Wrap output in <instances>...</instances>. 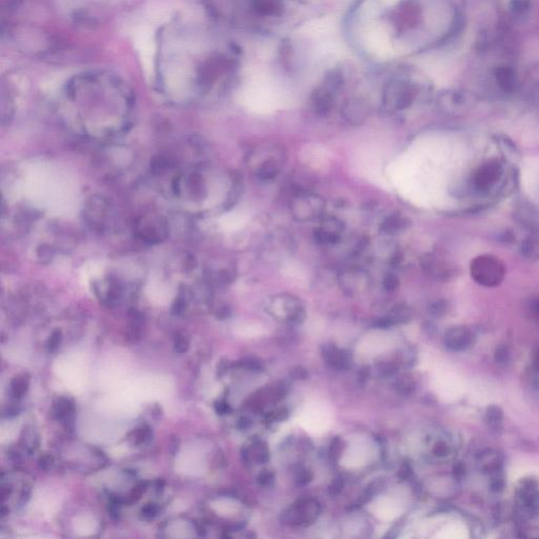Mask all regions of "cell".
<instances>
[{
  "mask_svg": "<svg viewBox=\"0 0 539 539\" xmlns=\"http://www.w3.org/2000/svg\"><path fill=\"white\" fill-rule=\"evenodd\" d=\"M470 274L478 285L485 288H495L504 281L506 266L497 256L480 255L471 261Z\"/></svg>",
  "mask_w": 539,
  "mask_h": 539,
  "instance_id": "obj_1",
  "label": "cell"
},
{
  "mask_svg": "<svg viewBox=\"0 0 539 539\" xmlns=\"http://www.w3.org/2000/svg\"><path fill=\"white\" fill-rule=\"evenodd\" d=\"M289 209L295 220L306 223L323 215L326 210V201L323 197L314 193H296L290 199Z\"/></svg>",
  "mask_w": 539,
  "mask_h": 539,
  "instance_id": "obj_2",
  "label": "cell"
},
{
  "mask_svg": "<svg viewBox=\"0 0 539 539\" xmlns=\"http://www.w3.org/2000/svg\"><path fill=\"white\" fill-rule=\"evenodd\" d=\"M343 83V79L340 73L333 72L328 75L323 85L315 89L311 100L317 115L326 116L330 113L334 105L335 96L341 89Z\"/></svg>",
  "mask_w": 539,
  "mask_h": 539,
  "instance_id": "obj_3",
  "label": "cell"
},
{
  "mask_svg": "<svg viewBox=\"0 0 539 539\" xmlns=\"http://www.w3.org/2000/svg\"><path fill=\"white\" fill-rule=\"evenodd\" d=\"M271 313L275 316L280 317L283 313V319L290 324H300L306 319L304 307L298 298L288 294H280L274 296L271 300L269 307Z\"/></svg>",
  "mask_w": 539,
  "mask_h": 539,
  "instance_id": "obj_4",
  "label": "cell"
},
{
  "mask_svg": "<svg viewBox=\"0 0 539 539\" xmlns=\"http://www.w3.org/2000/svg\"><path fill=\"white\" fill-rule=\"evenodd\" d=\"M415 92L405 81H394L384 91V102L389 108L403 111L413 104Z\"/></svg>",
  "mask_w": 539,
  "mask_h": 539,
  "instance_id": "obj_5",
  "label": "cell"
},
{
  "mask_svg": "<svg viewBox=\"0 0 539 539\" xmlns=\"http://www.w3.org/2000/svg\"><path fill=\"white\" fill-rule=\"evenodd\" d=\"M504 173V167L498 160H487L478 167L474 172L472 182L473 186L480 192H487L491 190L497 182H499Z\"/></svg>",
  "mask_w": 539,
  "mask_h": 539,
  "instance_id": "obj_6",
  "label": "cell"
},
{
  "mask_svg": "<svg viewBox=\"0 0 539 539\" xmlns=\"http://www.w3.org/2000/svg\"><path fill=\"white\" fill-rule=\"evenodd\" d=\"M516 500L523 512H534L539 502L538 480L533 478L521 480L516 487Z\"/></svg>",
  "mask_w": 539,
  "mask_h": 539,
  "instance_id": "obj_7",
  "label": "cell"
},
{
  "mask_svg": "<svg viewBox=\"0 0 539 539\" xmlns=\"http://www.w3.org/2000/svg\"><path fill=\"white\" fill-rule=\"evenodd\" d=\"M338 281L345 293L348 295H355L368 289L370 276L366 271L351 268L339 274Z\"/></svg>",
  "mask_w": 539,
  "mask_h": 539,
  "instance_id": "obj_8",
  "label": "cell"
},
{
  "mask_svg": "<svg viewBox=\"0 0 539 539\" xmlns=\"http://www.w3.org/2000/svg\"><path fill=\"white\" fill-rule=\"evenodd\" d=\"M345 231V223L336 217L324 219L321 227L315 229L314 237L317 242L323 244H334L339 242L341 234Z\"/></svg>",
  "mask_w": 539,
  "mask_h": 539,
  "instance_id": "obj_9",
  "label": "cell"
},
{
  "mask_svg": "<svg viewBox=\"0 0 539 539\" xmlns=\"http://www.w3.org/2000/svg\"><path fill=\"white\" fill-rule=\"evenodd\" d=\"M475 336L467 326H454L449 328L444 335V345L452 351H465L473 345Z\"/></svg>",
  "mask_w": 539,
  "mask_h": 539,
  "instance_id": "obj_10",
  "label": "cell"
},
{
  "mask_svg": "<svg viewBox=\"0 0 539 539\" xmlns=\"http://www.w3.org/2000/svg\"><path fill=\"white\" fill-rule=\"evenodd\" d=\"M368 104L360 98H351L343 104L341 114L349 124H360L366 122L369 116Z\"/></svg>",
  "mask_w": 539,
  "mask_h": 539,
  "instance_id": "obj_11",
  "label": "cell"
},
{
  "mask_svg": "<svg viewBox=\"0 0 539 539\" xmlns=\"http://www.w3.org/2000/svg\"><path fill=\"white\" fill-rule=\"evenodd\" d=\"M517 221L533 234H539V212L530 203H523L515 212Z\"/></svg>",
  "mask_w": 539,
  "mask_h": 539,
  "instance_id": "obj_12",
  "label": "cell"
},
{
  "mask_svg": "<svg viewBox=\"0 0 539 539\" xmlns=\"http://www.w3.org/2000/svg\"><path fill=\"white\" fill-rule=\"evenodd\" d=\"M409 219L401 214H391L380 223L379 230L386 235H396L409 227Z\"/></svg>",
  "mask_w": 539,
  "mask_h": 539,
  "instance_id": "obj_13",
  "label": "cell"
},
{
  "mask_svg": "<svg viewBox=\"0 0 539 539\" xmlns=\"http://www.w3.org/2000/svg\"><path fill=\"white\" fill-rule=\"evenodd\" d=\"M253 8L263 16H277L283 12L280 0H253Z\"/></svg>",
  "mask_w": 539,
  "mask_h": 539,
  "instance_id": "obj_14",
  "label": "cell"
},
{
  "mask_svg": "<svg viewBox=\"0 0 539 539\" xmlns=\"http://www.w3.org/2000/svg\"><path fill=\"white\" fill-rule=\"evenodd\" d=\"M521 253L523 256L532 261L539 259V234L528 236L521 244Z\"/></svg>",
  "mask_w": 539,
  "mask_h": 539,
  "instance_id": "obj_15",
  "label": "cell"
},
{
  "mask_svg": "<svg viewBox=\"0 0 539 539\" xmlns=\"http://www.w3.org/2000/svg\"><path fill=\"white\" fill-rule=\"evenodd\" d=\"M412 316H413V313H412L411 308L405 304H398L393 307L390 315H389L394 324L409 323Z\"/></svg>",
  "mask_w": 539,
  "mask_h": 539,
  "instance_id": "obj_16",
  "label": "cell"
},
{
  "mask_svg": "<svg viewBox=\"0 0 539 539\" xmlns=\"http://www.w3.org/2000/svg\"><path fill=\"white\" fill-rule=\"evenodd\" d=\"M323 353L326 364L332 367V368L337 369L339 356H340V350L334 343H328V345H324Z\"/></svg>",
  "mask_w": 539,
  "mask_h": 539,
  "instance_id": "obj_17",
  "label": "cell"
},
{
  "mask_svg": "<svg viewBox=\"0 0 539 539\" xmlns=\"http://www.w3.org/2000/svg\"><path fill=\"white\" fill-rule=\"evenodd\" d=\"M252 454L255 461L259 463H266L270 458L269 450H268L267 444L263 442V440H256L253 444Z\"/></svg>",
  "mask_w": 539,
  "mask_h": 539,
  "instance_id": "obj_18",
  "label": "cell"
},
{
  "mask_svg": "<svg viewBox=\"0 0 539 539\" xmlns=\"http://www.w3.org/2000/svg\"><path fill=\"white\" fill-rule=\"evenodd\" d=\"M397 370H398V369H397L396 365L393 364V362H380V364H378L377 366V375L380 378H390L394 377L397 373Z\"/></svg>",
  "mask_w": 539,
  "mask_h": 539,
  "instance_id": "obj_19",
  "label": "cell"
},
{
  "mask_svg": "<svg viewBox=\"0 0 539 539\" xmlns=\"http://www.w3.org/2000/svg\"><path fill=\"white\" fill-rule=\"evenodd\" d=\"M343 448H345V442L341 438L336 437L332 442H331L330 446V458L331 461H337L340 458L341 454H343Z\"/></svg>",
  "mask_w": 539,
  "mask_h": 539,
  "instance_id": "obj_20",
  "label": "cell"
},
{
  "mask_svg": "<svg viewBox=\"0 0 539 539\" xmlns=\"http://www.w3.org/2000/svg\"><path fill=\"white\" fill-rule=\"evenodd\" d=\"M352 362H353V360H352L351 352L348 351V350H340L337 370H348V369L351 368Z\"/></svg>",
  "mask_w": 539,
  "mask_h": 539,
  "instance_id": "obj_21",
  "label": "cell"
},
{
  "mask_svg": "<svg viewBox=\"0 0 539 539\" xmlns=\"http://www.w3.org/2000/svg\"><path fill=\"white\" fill-rule=\"evenodd\" d=\"M502 412L498 410V408L491 407L487 409V420L489 422L490 426L498 428V424H502Z\"/></svg>",
  "mask_w": 539,
  "mask_h": 539,
  "instance_id": "obj_22",
  "label": "cell"
},
{
  "mask_svg": "<svg viewBox=\"0 0 539 539\" xmlns=\"http://www.w3.org/2000/svg\"><path fill=\"white\" fill-rule=\"evenodd\" d=\"M399 283H401V281H399V278L396 275L389 273V274H386V276L384 277L382 285H384V288L386 291H395V290L399 287Z\"/></svg>",
  "mask_w": 539,
  "mask_h": 539,
  "instance_id": "obj_23",
  "label": "cell"
},
{
  "mask_svg": "<svg viewBox=\"0 0 539 539\" xmlns=\"http://www.w3.org/2000/svg\"><path fill=\"white\" fill-rule=\"evenodd\" d=\"M343 480L341 478H336L333 480L332 484L328 487V493L330 495L336 496L343 491Z\"/></svg>",
  "mask_w": 539,
  "mask_h": 539,
  "instance_id": "obj_24",
  "label": "cell"
},
{
  "mask_svg": "<svg viewBox=\"0 0 539 539\" xmlns=\"http://www.w3.org/2000/svg\"><path fill=\"white\" fill-rule=\"evenodd\" d=\"M313 475L309 470H300L297 474V484L300 485H308L312 480Z\"/></svg>",
  "mask_w": 539,
  "mask_h": 539,
  "instance_id": "obj_25",
  "label": "cell"
},
{
  "mask_svg": "<svg viewBox=\"0 0 539 539\" xmlns=\"http://www.w3.org/2000/svg\"><path fill=\"white\" fill-rule=\"evenodd\" d=\"M433 453L438 457L446 456L449 454L448 444H444V442H436L435 446H434Z\"/></svg>",
  "mask_w": 539,
  "mask_h": 539,
  "instance_id": "obj_26",
  "label": "cell"
},
{
  "mask_svg": "<svg viewBox=\"0 0 539 539\" xmlns=\"http://www.w3.org/2000/svg\"><path fill=\"white\" fill-rule=\"evenodd\" d=\"M259 485H263V487H268V485H272L274 482V474L270 471H263V473L259 474Z\"/></svg>",
  "mask_w": 539,
  "mask_h": 539,
  "instance_id": "obj_27",
  "label": "cell"
},
{
  "mask_svg": "<svg viewBox=\"0 0 539 539\" xmlns=\"http://www.w3.org/2000/svg\"><path fill=\"white\" fill-rule=\"evenodd\" d=\"M242 366H244V368L252 371H259L263 369L261 362H257V360H251V358L250 360H247L246 362H242Z\"/></svg>",
  "mask_w": 539,
  "mask_h": 539,
  "instance_id": "obj_28",
  "label": "cell"
},
{
  "mask_svg": "<svg viewBox=\"0 0 539 539\" xmlns=\"http://www.w3.org/2000/svg\"><path fill=\"white\" fill-rule=\"evenodd\" d=\"M291 375L294 379L304 380L308 377V372H307L304 369L297 367V368L293 369V370L291 371Z\"/></svg>",
  "mask_w": 539,
  "mask_h": 539,
  "instance_id": "obj_29",
  "label": "cell"
},
{
  "mask_svg": "<svg viewBox=\"0 0 539 539\" xmlns=\"http://www.w3.org/2000/svg\"><path fill=\"white\" fill-rule=\"evenodd\" d=\"M270 416L271 418H272V420H277V422H280V420H283L287 418L288 411L285 409L277 410V411L272 412Z\"/></svg>",
  "mask_w": 539,
  "mask_h": 539,
  "instance_id": "obj_30",
  "label": "cell"
},
{
  "mask_svg": "<svg viewBox=\"0 0 539 539\" xmlns=\"http://www.w3.org/2000/svg\"><path fill=\"white\" fill-rule=\"evenodd\" d=\"M251 424H252L251 420L247 417H242L238 420L237 427L240 430H247V429L250 428Z\"/></svg>",
  "mask_w": 539,
  "mask_h": 539,
  "instance_id": "obj_31",
  "label": "cell"
},
{
  "mask_svg": "<svg viewBox=\"0 0 539 539\" xmlns=\"http://www.w3.org/2000/svg\"><path fill=\"white\" fill-rule=\"evenodd\" d=\"M59 340H60V333L59 332H55L54 334H53V336L51 337L50 339V349L55 350L56 348H57V345H59Z\"/></svg>",
  "mask_w": 539,
  "mask_h": 539,
  "instance_id": "obj_32",
  "label": "cell"
},
{
  "mask_svg": "<svg viewBox=\"0 0 539 539\" xmlns=\"http://www.w3.org/2000/svg\"><path fill=\"white\" fill-rule=\"evenodd\" d=\"M176 349L179 352H184L188 349V343H186L184 338H178L176 341Z\"/></svg>",
  "mask_w": 539,
  "mask_h": 539,
  "instance_id": "obj_33",
  "label": "cell"
},
{
  "mask_svg": "<svg viewBox=\"0 0 539 539\" xmlns=\"http://www.w3.org/2000/svg\"><path fill=\"white\" fill-rule=\"evenodd\" d=\"M143 515L147 517L154 516V515L156 514V508L153 504H149V506H147L143 509Z\"/></svg>",
  "mask_w": 539,
  "mask_h": 539,
  "instance_id": "obj_34",
  "label": "cell"
},
{
  "mask_svg": "<svg viewBox=\"0 0 539 539\" xmlns=\"http://www.w3.org/2000/svg\"><path fill=\"white\" fill-rule=\"evenodd\" d=\"M216 410L219 414H225V413H227V412H229L230 408H229V405H227V403H223V401H221V403H217Z\"/></svg>",
  "mask_w": 539,
  "mask_h": 539,
  "instance_id": "obj_35",
  "label": "cell"
},
{
  "mask_svg": "<svg viewBox=\"0 0 539 539\" xmlns=\"http://www.w3.org/2000/svg\"><path fill=\"white\" fill-rule=\"evenodd\" d=\"M410 474H411V469H410L409 466L407 465L403 466V467L401 468V471H399V476H401V478H403V480L409 478Z\"/></svg>",
  "mask_w": 539,
  "mask_h": 539,
  "instance_id": "obj_36",
  "label": "cell"
},
{
  "mask_svg": "<svg viewBox=\"0 0 539 539\" xmlns=\"http://www.w3.org/2000/svg\"><path fill=\"white\" fill-rule=\"evenodd\" d=\"M533 364L534 367L536 368V370H538L539 372V351L534 354Z\"/></svg>",
  "mask_w": 539,
  "mask_h": 539,
  "instance_id": "obj_37",
  "label": "cell"
},
{
  "mask_svg": "<svg viewBox=\"0 0 539 539\" xmlns=\"http://www.w3.org/2000/svg\"><path fill=\"white\" fill-rule=\"evenodd\" d=\"M536 308H538V312H539V302H538V306H536Z\"/></svg>",
  "mask_w": 539,
  "mask_h": 539,
  "instance_id": "obj_38",
  "label": "cell"
}]
</instances>
